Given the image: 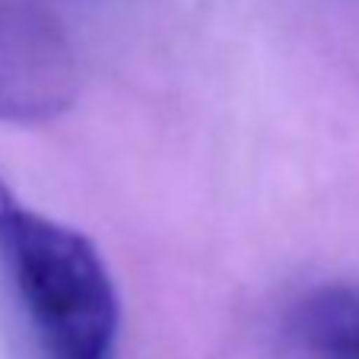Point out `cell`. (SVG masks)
Segmentation results:
<instances>
[{"instance_id": "1", "label": "cell", "mask_w": 359, "mask_h": 359, "mask_svg": "<svg viewBox=\"0 0 359 359\" xmlns=\"http://www.w3.org/2000/svg\"><path fill=\"white\" fill-rule=\"evenodd\" d=\"M0 261L45 359H115L118 296L102 255L0 182Z\"/></svg>"}, {"instance_id": "2", "label": "cell", "mask_w": 359, "mask_h": 359, "mask_svg": "<svg viewBox=\"0 0 359 359\" xmlns=\"http://www.w3.org/2000/svg\"><path fill=\"white\" fill-rule=\"evenodd\" d=\"M76 89V57L61 22L32 4L0 0V121H55Z\"/></svg>"}, {"instance_id": "3", "label": "cell", "mask_w": 359, "mask_h": 359, "mask_svg": "<svg viewBox=\"0 0 359 359\" xmlns=\"http://www.w3.org/2000/svg\"><path fill=\"white\" fill-rule=\"evenodd\" d=\"M292 337L305 359H359V283H331L292 312Z\"/></svg>"}]
</instances>
